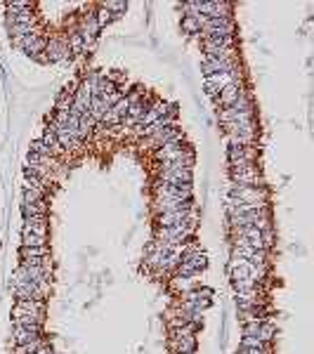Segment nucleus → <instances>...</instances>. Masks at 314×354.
Listing matches in <instances>:
<instances>
[{"label": "nucleus", "instance_id": "1", "mask_svg": "<svg viewBox=\"0 0 314 354\" xmlns=\"http://www.w3.org/2000/svg\"><path fill=\"white\" fill-rule=\"evenodd\" d=\"M14 45L21 47L26 55H40L45 47H47V40H45L43 36H38L36 31H33V33H28V36H24V38H17V40H14Z\"/></svg>", "mask_w": 314, "mask_h": 354}, {"label": "nucleus", "instance_id": "2", "mask_svg": "<svg viewBox=\"0 0 314 354\" xmlns=\"http://www.w3.org/2000/svg\"><path fill=\"white\" fill-rule=\"evenodd\" d=\"M203 267H206V255H201L198 250L187 253L182 257V264H179V276H194Z\"/></svg>", "mask_w": 314, "mask_h": 354}, {"label": "nucleus", "instance_id": "3", "mask_svg": "<svg viewBox=\"0 0 314 354\" xmlns=\"http://www.w3.org/2000/svg\"><path fill=\"white\" fill-rule=\"evenodd\" d=\"M232 180L234 184H241V187H258L260 184V173L255 165H248L243 170H232Z\"/></svg>", "mask_w": 314, "mask_h": 354}, {"label": "nucleus", "instance_id": "4", "mask_svg": "<svg viewBox=\"0 0 314 354\" xmlns=\"http://www.w3.org/2000/svg\"><path fill=\"white\" fill-rule=\"evenodd\" d=\"M236 69V62H217V59H206L201 64V71L206 78H213V76H222V73H229Z\"/></svg>", "mask_w": 314, "mask_h": 354}, {"label": "nucleus", "instance_id": "5", "mask_svg": "<svg viewBox=\"0 0 314 354\" xmlns=\"http://www.w3.org/2000/svg\"><path fill=\"white\" fill-rule=\"evenodd\" d=\"M21 234H36V236H47V215H31L24 222Z\"/></svg>", "mask_w": 314, "mask_h": 354}, {"label": "nucleus", "instance_id": "6", "mask_svg": "<svg viewBox=\"0 0 314 354\" xmlns=\"http://www.w3.org/2000/svg\"><path fill=\"white\" fill-rule=\"evenodd\" d=\"M241 95H243L241 85H239V83H229V85H224L222 90H220V97H217V102L222 104L224 109H229V107H232V104L239 100Z\"/></svg>", "mask_w": 314, "mask_h": 354}, {"label": "nucleus", "instance_id": "7", "mask_svg": "<svg viewBox=\"0 0 314 354\" xmlns=\"http://www.w3.org/2000/svg\"><path fill=\"white\" fill-rule=\"evenodd\" d=\"M161 180L165 184H191V170L179 168V170H161Z\"/></svg>", "mask_w": 314, "mask_h": 354}, {"label": "nucleus", "instance_id": "8", "mask_svg": "<svg viewBox=\"0 0 314 354\" xmlns=\"http://www.w3.org/2000/svg\"><path fill=\"white\" fill-rule=\"evenodd\" d=\"M38 336H40V326H14V333H12L17 345L33 343V340H38Z\"/></svg>", "mask_w": 314, "mask_h": 354}, {"label": "nucleus", "instance_id": "9", "mask_svg": "<svg viewBox=\"0 0 314 354\" xmlns=\"http://www.w3.org/2000/svg\"><path fill=\"white\" fill-rule=\"evenodd\" d=\"M45 50H47L50 62H59V59H64V62H66V59H71V50L64 45L62 40H57V38H54V40H50Z\"/></svg>", "mask_w": 314, "mask_h": 354}, {"label": "nucleus", "instance_id": "10", "mask_svg": "<svg viewBox=\"0 0 314 354\" xmlns=\"http://www.w3.org/2000/svg\"><path fill=\"white\" fill-rule=\"evenodd\" d=\"M189 220V208H182V210H170V213H163L158 225L161 227H175V225H182Z\"/></svg>", "mask_w": 314, "mask_h": 354}, {"label": "nucleus", "instance_id": "11", "mask_svg": "<svg viewBox=\"0 0 314 354\" xmlns=\"http://www.w3.org/2000/svg\"><path fill=\"white\" fill-rule=\"evenodd\" d=\"M179 135V130H177V125H175V123H170V125H163L161 130H156V132H154L152 135V142L154 144H168V142H170V139H175V137Z\"/></svg>", "mask_w": 314, "mask_h": 354}, {"label": "nucleus", "instance_id": "12", "mask_svg": "<svg viewBox=\"0 0 314 354\" xmlns=\"http://www.w3.org/2000/svg\"><path fill=\"white\" fill-rule=\"evenodd\" d=\"M7 24H33V7L31 9H7Z\"/></svg>", "mask_w": 314, "mask_h": 354}, {"label": "nucleus", "instance_id": "13", "mask_svg": "<svg viewBox=\"0 0 314 354\" xmlns=\"http://www.w3.org/2000/svg\"><path fill=\"white\" fill-rule=\"evenodd\" d=\"M194 345H196V340H194L191 333H189V336H182V338H175V343H172V347H175L179 354L194 352Z\"/></svg>", "mask_w": 314, "mask_h": 354}, {"label": "nucleus", "instance_id": "14", "mask_svg": "<svg viewBox=\"0 0 314 354\" xmlns=\"http://www.w3.org/2000/svg\"><path fill=\"white\" fill-rule=\"evenodd\" d=\"M109 107L102 102V97H92V102H90V116H92V120H102V118L107 116Z\"/></svg>", "mask_w": 314, "mask_h": 354}, {"label": "nucleus", "instance_id": "15", "mask_svg": "<svg viewBox=\"0 0 314 354\" xmlns=\"http://www.w3.org/2000/svg\"><path fill=\"white\" fill-rule=\"evenodd\" d=\"M182 31L184 33H201V21H198L196 14H187V17H182Z\"/></svg>", "mask_w": 314, "mask_h": 354}, {"label": "nucleus", "instance_id": "16", "mask_svg": "<svg viewBox=\"0 0 314 354\" xmlns=\"http://www.w3.org/2000/svg\"><path fill=\"white\" fill-rule=\"evenodd\" d=\"M47 245H40V248H28V245H21V250H19V255H21V260H31V257H47Z\"/></svg>", "mask_w": 314, "mask_h": 354}, {"label": "nucleus", "instance_id": "17", "mask_svg": "<svg viewBox=\"0 0 314 354\" xmlns=\"http://www.w3.org/2000/svg\"><path fill=\"white\" fill-rule=\"evenodd\" d=\"M47 243V236H36V234H21V245L28 248H40Z\"/></svg>", "mask_w": 314, "mask_h": 354}, {"label": "nucleus", "instance_id": "18", "mask_svg": "<svg viewBox=\"0 0 314 354\" xmlns=\"http://www.w3.org/2000/svg\"><path fill=\"white\" fill-rule=\"evenodd\" d=\"M28 33H33V24H14V26H9V36H14V40L28 36Z\"/></svg>", "mask_w": 314, "mask_h": 354}, {"label": "nucleus", "instance_id": "19", "mask_svg": "<svg viewBox=\"0 0 314 354\" xmlns=\"http://www.w3.org/2000/svg\"><path fill=\"white\" fill-rule=\"evenodd\" d=\"M47 213V206L45 201H38V203H31V206H24V215L31 218V215H45Z\"/></svg>", "mask_w": 314, "mask_h": 354}, {"label": "nucleus", "instance_id": "20", "mask_svg": "<svg viewBox=\"0 0 314 354\" xmlns=\"http://www.w3.org/2000/svg\"><path fill=\"white\" fill-rule=\"evenodd\" d=\"M73 104V97L71 92H62L59 97H57V111H69Z\"/></svg>", "mask_w": 314, "mask_h": 354}, {"label": "nucleus", "instance_id": "21", "mask_svg": "<svg viewBox=\"0 0 314 354\" xmlns=\"http://www.w3.org/2000/svg\"><path fill=\"white\" fill-rule=\"evenodd\" d=\"M241 347H251V350H265V343L255 336H243Z\"/></svg>", "mask_w": 314, "mask_h": 354}, {"label": "nucleus", "instance_id": "22", "mask_svg": "<svg viewBox=\"0 0 314 354\" xmlns=\"http://www.w3.org/2000/svg\"><path fill=\"white\" fill-rule=\"evenodd\" d=\"M38 201H43L40 189H31V187H28V189L24 191V206H31V203H38Z\"/></svg>", "mask_w": 314, "mask_h": 354}, {"label": "nucleus", "instance_id": "23", "mask_svg": "<svg viewBox=\"0 0 314 354\" xmlns=\"http://www.w3.org/2000/svg\"><path fill=\"white\" fill-rule=\"evenodd\" d=\"M128 107H130V104H128V100H118L116 104H114V107H111L109 111H111L114 116L121 118V116H126V114H128Z\"/></svg>", "mask_w": 314, "mask_h": 354}, {"label": "nucleus", "instance_id": "24", "mask_svg": "<svg viewBox=\"0 0 314 354\" xmlns=\"http://www.w3.org/2000/svg\"><path fill=\"white\" fill-rule=\"evenodd\" d=\"M262 343H269L272 338H274V326H269V324H260V333H258Z\"/></svg>", "mask_w": 314, "mask_h": 354}, {"label": "nucleus", "instance_id": "25", "mask_svg": "<svg viewBox=\"0 0 314 354\" xmlns=\"http://www.w3.org/2000/svg\"><path fill=\"white\" fill-rule=\"evenodd\" d=\"M258 333H260V321H258V319H253V321H248V324H246V328H243V336H255V338H258Z\"/></svg>", "mask_w": 314, "mask_h": 354}, {"label": "nucleus", "instance_id": "26", "mask_svg": "<svg viewBox=\"0 0 314 354\" xmlns=\"http://www.w3.org/2000/svg\"><path fill=\"white\" fill-rule=\"evenodd\" d=\"M31 151L38 154V156H50L52 154V149H50L47 144H43V142H33V144H31Z\"/></svg>", "mask_w": 314, "mask_h": 354}, {"label": "nucleus", "instance_id": "27", "mask_svg": "<svg viewBox=\"0 0 314 354\" xmlns=\"http://www.w3.org/2000/svg\"><path fill=\"white\" fill-rule=\"evenodd\" d=\"M40 347V343L38 340H33V343H26V345H19L17 347V354H33Z\"/></svg>", "mask_w": 314, "mask_h": 354}, {"label": "nucleus", "instance_id": "28", "mask_svg": "<svg viewBox=\"0 0 314 354\" xmlns=\"http://www.w3.org/2000/svg\"><path fill=\"white\" fill-rule=\"evenodd\" d=\"M102 7L107 9H114V12H118L116 17H121V12H126V2H104V5H102Z\"/></svg>", "mask_w": 314, "mask_h": 354}, {"label": "nucleus", "instance_id": "29", "mask_svg": "<svg viewBox=\"0 0 314 354\" xmlns=\"http://www.w3.org/2000/svg\"><path fill=\"white\" fill-rule=\"evenodd\" d=\"M95 19H97V24H99V26H104V24H109V21H111V19H114V17H111V14H109L107 9L102 7V9H99V14H97V17H95Z\"/></svg>", "mask_w": 314, "mask_h": 354}, {"label": "nucleus", "instance_id": "30", "mask_svg": "<svg viewBox=\"0 0 314 354\" xmlns=\"http://www.w3.org/2000/svg\"><path fill=\"white\" fill-rule=\"evenodd\" d=\"M236 354H269V350H251V347H241V350H236Z\"/></svg>", "mask_w": 314, "mask_h": 354}, {"label": "nucleus", "instance_id": "31", "mask_svg": "<svg viewBox=\"0 0 314 354\" xmlns=\"http://www.w3.org/2000/svg\"><path fill=\"white\" fill-rule=\"evenodd\" d=\"M71 50H73V52H81V50H83V40H81V36H78V33L71 38Z\"/></svg>", "mask_w": 314, "mask_h": 354}, {"label": "nucleus", "instance_id": "32", "mask_svg": "<svg viewBox=\"0 0 314 354\" xmlns=\"http://www.w3.org/2000/svg\"><path fill=\"white\" fill-rule=\"evenodd\" d=\"M33 354H52V350H50V347H38Z\"/></svg>", "mask_w": 314, "mask_h": 354}, {"label": "nucleus", "instance_id": "33", "mask_svg": "<svg viewBox=\"0 0 314 354\" xmlns=\"http://www.w3.org/2000/svg\"><path fill=\"white\" fill-rule=\"evenodd\" d=\"M189 354H194V352H189Z\"/></svg>", "mask_w": 314, "mask_h": 354}]
</instances>
